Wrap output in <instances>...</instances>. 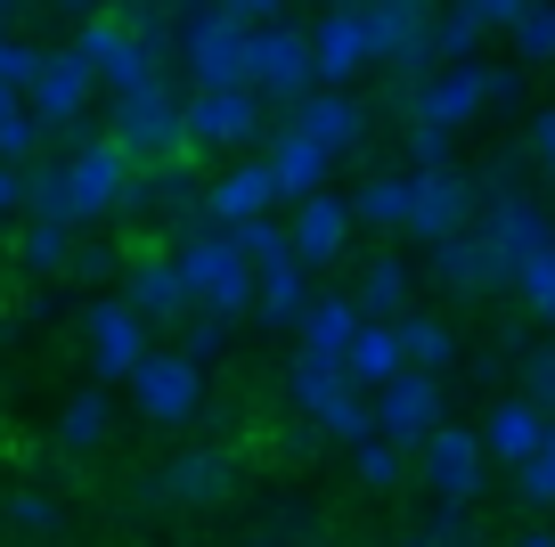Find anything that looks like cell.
<instances>
[{"instance_id":"cell-39","label":"cell","mask_w":555,"mask_h":547,"mask_svg":"<svg viewBox=\"0 0 555 547\" xmlns=\"http://www.w3.org/2000/svg\"><path fill=\"white\" fill-rule=\"evenodd\" d=\"M515 34V50L531 58V66H555V0H522V17L506 25Z\"/></svg>"},{"instance_id":"cell-5","label":"cell","mask_w":555,"mask_h":547,"mask_svg":"<svg viewBox=\"0 0 555 547\" xmlns=\"http://www.w3.org/2000/svg\"><path fill=\"white\" fill-rule=\"evenodd\" d=\"M172 41H180V58H189V82H245V50H254V25L245 17L196 0L189 17L172 25Z\"/></svg>"},{"instance_id":"cell-43","label":"cell","mask_w":555,"mask_h":547,"mask_svg":"<svg viewBox=\"0 0 555 547\" xmlns=\"http://www.w3.org/2000/svg\"><path fill=\"white\" fill-rule=\"evenodd\" d=\"M34 66H41V50H34V41H25V34H0V82H9V90H25V82H34Z\"/></svg>"},{"instance_id":"cell-40","label":"cell","mask_w":555,"mask_h":547,"mask_svg":"<svg viewBox=\"0 0 555 547\" xmlns=\"http://www.w3.org/2000/svg\"><path fill=\"white\" fill-rule=\"evenodd\" d=\"M311 425L327 433V442H367V433H376V417H367V393H351V384H344V393H335Z\"/></svg>"},{"instance_id":"cell-8","label":"cell","mask_w":555,"mask_h":547,"mask_svg":"<svg viewBox=\"0 0 555 547\" xmlns=\"http://www.w3.org/2000/svg\"><path fill=\"white\" fill-rule=\"evenodd\" d=\"M131 400H139V417H147V425H189L196 417V400H205V368H196L189 352H156V343H147V352H139V368L131 377Z\"/></svg>"},{"instance_id":"cell-28","label":"cell","mask_w":555,"mask_h":547,"mask_svg":"<svg viewBox=\"0 0 555 547\" xmlns=\"http://www.w3.org/2000/svg\"><path fill=\"white\" fill-rule=\"evenodd\" d=\"M351 205V229H384V238H400V221H409V171H384V180H367L360 196H344Z\"/></svg>"},{"instance_id":"cell-30","label":"cell","mask_w":555,"mask_h":547,"mask_svg":"<svg viewBox=\"0 0 555 547\" xmlns=\"http://www.w3.org/2000/svg\"><path fill=\"white\" fill-rule=\"evenodd\" d=\"M351 310H360V319H400V310H409V270H400L392 254L367 262V278L351 287Z\"/></svg>"},{"instance_id":"cell-32","label":"cell","mask_w":555,"mask_h":547,"mask_svg":"<svg viewBox=\"0 0 555 547\" xmlns=\"http://www.w3.org/2000/svg\"><path fill=\"white\" fill-rule=\"evenodd\" d=\"M41 123H34V106H25V90H9L0 82V164H34L41 155Z\"/></svg>"},{"instance_id":"cell-21","label":"cell","mask_w":555,"mask_h":547,"mask_svg":"<svg viewBox=\"0 0 555 547\" xmlns=\"http://www.w3.org/2000/svg\"><path fill=\"white\" fill-rule=\"evenodd\" d=\"M278 205V189H270V164H229L212 189H196V213H205L212 229H229V221H254V213H270Z\"/></svg>"},{"instance_id":"cell-42","label":"cell","mask_w":555,"mask_h":547,"mask_svg":"<svg viewBox=\"0 0 555 547\" xmlns=\"http://www.w3.org/2000/svg\"><path fill=\"white\" fill-rule=\"evenodd\" d=\"M515 491L531 498V507H555V425H547V442L515 466Z\"/></svg>"},{"instance_id":"cell-16","label":"cell","mask_w":555,"mask_h":547,"mask_svg":"<svg viewBox=\"0 0 555 547\" xmlns=\"http://www.w3.org/2000/svg\"><path fill=\"white\" fill-rule=\"evenodd\" d=\"M90 99H99V82H90V66H82V58H74V50H41L34 82H25V106H34V123H41V131H57V123L90 115Z\"/></svg>"},{"instance_id":"cell-12","label":"cell","mask_w":555,"mask_h":547,"mask_svg":"<svg viewBox=\"0 0 555 547\" xmlns=\"http://www.w3.org/2000/svg\"><path fill=\"white\" fill-rule=\"evenodd\" d=\"M409 99H416V123H434V131H466V123L490 106V66H482V58H457V66H434L425 82L409 90Z\"/></svg>"},{"instance_id":"cell-51","label":"cell","mask_w":555,"mask_h":547,"mask_svg":"<svg viewBox=\"0 0 555 547\" xmlns=\"http://www.w3.org/2000/svg\"><path fill=\"white\" fill-rule=\"evenodd\" d=\"M531 148H539V164H547V180H555V106L539 115V131H531Z\"/></svg>"},{"instance_id":"cell-34","label":"cell","mask_w":555,"mask_h":547,"mask_svg":"<svg viewBox=\"0 0 555 547\" xmlns=\"http://www.w3.org/2000/svg\"><path fill=\"white\" fill-rule=\"evenodd\" d=\"M425 41H434V66H457V58L482 50V17L457 0V9H441V17H434V34H425Z\"/></svg>"},{"instance_id":"cell-46","label":"cell","mask_w":555,"mask_h":547,"mask_svg":"<svg viewBox=\"0 0 555 547\" xmlns=\"http://www.w3.org/2000/svg\"><path fill=\"white\" fill-rule=\"evenodd\" d=\"M409 164H416V171H441V164H450V131L416 123V131H409Z\"/></svg>"},{"instance_id":"cell-41","label":"cell","mask_w":555,"mask_h":547,"mask_svg":"<svg viewBox=\"0 0 555 547\" xmlns=\"http://www.w3.org/2000/svg\"><path fill=\"white\" fill-rule=\"evenodd\" d=\"M229 327H237V319H221V310H189V319H180V352H189L196 368H205V359H221Z\"/></svg>"},{"instance_id":"cell-23","label":"cell","mask_w":555,"mask_h":547,"mask_svg":"<svg viewBox=\"0 0 555 547\" xmlns=\"http://www.w3.org/2000/svg\"><path fill=\"white\" fill-rule=\"evenodd\" d=\"M547 425H555V417L539 409V400H499V409H490L474 433H482V458H499V466H522L539 442H547Z\"/></svg>"},{"instance_id":"cell-52","label":"cell","mask_w":555,"mask_h":547,"mask_svg":"<svg viewBox=\"0 0 555 547\" xmlns=\"http://www.w3.org/2000/svg\"><path fill=\"white\" fill-rule=\"evenodd\" d=\"M57 9H66V17H90V9H106V0H57Z\"/></svg>"},{"instance_id":"cell-27","label":"cell","mask_w":555,"mask_h":547,"mask_svg":"<svg viewBox=\"0 0 555 547\" xmlns=\"http://www.w3.org/2000/svg\"><path fill=\"white\" fill-rule=\"evenodd\" d=\"M434 270L450 278L457 294H482V287H499V278H490L482 238H474V221H466V229H450V238H434Z\"/></svg>"},{"instance_id":"cell-9","label":"cell","mask_w":555,"mask_h":547,"mask_svg":"<svg viewBox=\"0 0 555 547\" xmlns=\"http://www.w3.org/2000/svg\"><path fill=\"white\" fill-rule=\"evenodd\" d=\"M474 238H482V254H490V278L506 287L522 254L555 245V221H547V205H531V196H515V189H490V205L474 213Z\"/></svg>"},{"instance_id":"cell-54","label":"cell","mask_w":555,"mask_h":547,"mask_svg":"<svg viewBox=\"0 0 555 547\" xmlns=\"http://www.w3.org/2000/svg\"><path fill=\"white\" fill-rule=\"evenodd\" d=\"M17 9H25V0H0V34H9V25H17Z\"/></svg>"},{"instance_id":"cell-31","label":"cell","mask_w":555,"mask_h":547,"mask_svg":"<svg viewBox=\"0 0 555 547\" xmlns=\"http://www.w3.org/2000/svg\"><path fill=\"white\" fill-rule=\"evenodd\" d=\"M392 343H400V368H425V377H441V359L457 352L441 319H409V310L392 319Z\"/></svg>"},{"instance_id":"cell-24","label":"cell","mask_w":555,"mask_h":547,"mask_svg":"<svg viewBox=\"0 0 555 547\" xmlns=\"http://www.w3.org/2000/svg\"><path fill=\"white\" fill-rule=\"evenodd\" d=\"M400 377V343H392V319H360L344 343V384L351 393H376V384Z\"/></svg>"},{"instance_id":"cell-20","label":"cell","mask_w":555,"mask_h":547,"mask_svg":"<svg viewBox=\"0 0 555 547\" xmlns=\"http://www.w3.org/2000/svg\"><path fill=\"white\" fill-rule=\"evenodd\" d=\"M122 303H131L147 327H180V319H189V287H180L172 254H139V262H122Z\"/></svg>"},{"instance_id":"cell-49","label":"cell","mask_w":555,"mask_h":547,"mask_svg":"<svg viewBox=\"0 0 555 547\" xmlns=\"http://www.w3.org/2000/svg\"><path fill=\"white\" fill-rule=\"evenodd\" d=\"M212 9H229V17H245V25H270V17H286V0H212Z\"/></svg>"},{"instance_id":"cell-6","label":"cell","mask_w":555,"mask_h":547,"mask_svg":"<svg viewBox=\"0 0 555 547\" xmlns=\"http://www.w3.org/2000/svg\"><path fill=\"white\" fill-rule=\"evenodd\" d=\"M66 205H74V229L106 221V213H122V196H131V155L115 148L106 131H90L82 148H66Z\"/></svg>"},{"instance_id":"cell-57","label":"cell","mask_w":555,"mask_h":547,"mask_svg":"<svg viewBox=\"0 0 555 547\" xmlns=\"http://www.w3.org/2000/svg\"><path fill=\"white\" fill-rule=\"evenodd\" d=\"M189 9H196V0H189Z\"/></svg>"},{"instance_id":"cell-7","label":"cell","mask_w":555,"mask_h":547,"mask_svg":"<svg viewBox=\"0 0 555 547\" xmlns=\"http://www.w3.org/2000/svg\"><path fill=\"white\" fill-rule=\"evenodd\" d=\"M261 131V99L245 82H189L180 99V148H245Z\"/></svg>"},{"instance_id":"cell-38","label":"cell","mask_w":555,"mask_h":547,"mask_svg":"<svg viewBox=\"0 0 555 547\" xmlns=\"http://www.w3.org/2000/svg\"><path fill=\"white\" fill-rule=\"evenodd\" d=\"M351 474L367 482V491H400V474H409V458H400L384 433H367V442H351Z\"/></svg>"},{"instance_id":"cell-2","label":"cell","mask_w":555,"mask_h":547,"mask_svg":"<svg viewBox=\"0 0 555 547\" xmlns=\"http://www.w3.org/2000/svg\"><path fill=\"white\" fill-rule=\"evenodd\" d=\"M106 139H115L131 164H172V155H189L180 148V99H172V82H139V90H115V115H106Z\"/></svg>"},{"instance_id":"cell-56","label":"cell","mask_w":555,"mask_h":547,"mask_svg":"<svg viewBox=\"0 0 555 547\" xmlns=\"http://www.w3.org/2000/svg\"><path fill=\"white\" fill-rule=\"evenodd\" d=\"M327 9H344V0H327Z\"/></svg>"},{"instance_id":"cell-11","label":"cell","mask_w":555,"mask_h":547,"mask_svg":"<svg viewBox=\"0 0 555 547\" xmlns=\"http://www.w3.org/2000/svg\"><path fill=\"white\" fill-rule=\"evenodd\" d=\"M367 417H376V433H384L392 449H416L425 433L441 425V377L400 368L392 384H376V393H367Z\"/></svg>"},{"instance_id":"cell-45","label":"cell","mask_w":555,"mask_h":547,"mask_svg":"<svg viewBox=\"0 0 555 547\" xmlns=\"http://www.w3.org/2000/svg\"><path fill=\"white\" fill-rule=\"evenodd\" d=\"M522 384H531L522 400H539V409L555 417V343H547V352H531V359H522Z\"/></svg>"},{"instance_id":"cell-26","label":"cell","mask_w":555,"mask_h":547,"mask_svg":"<svg viewBox=\"0 0 555 547\" xmlns=\"http://www.w3.org/2000/svg\"><path fill=\"white\" fill-rule=\"evenodd\" d=\"M351 327H360L351 294H311V303H302V319H295V335H302V352H327V359H344Z\"/></svg>"},{"instance_id":"cell-22","label":"cell","mask_w":555,"mask_h":547,"mask_svg":"<svg viewBox=\"0 0 555 547\" xmlns=\"http://www.w3.org/2000/svg\"><path fill=\"white\" fill-rule=\"evenodd\" d=\"M261 164H270V189L286 196V205H302V196H311V189H327V171H335V155L319 148V139H302L295 123H286V131L270 139V155H261Z\"/></svg>"},{"instance_id":"cell-47","label":"cell","mask_w":555,"mask_h":547,"mask_svg":"<svg viewBox=\"0 0 555 547\" xmlns=\"http://www.w3.org/2000/svg\"><path fill=\"white\" fill-rule=\"evenodd\" d=\"M66 270H74V278H122V262L106 254V245H74V254H66Z\"/></svg>"},{"instance_id":"cell-36","label":"cell","mask_w":555,"mask_h":547,"mask_svg":"<svg viewBox=\"0 0 555 547\" xmlns=\"http://www.w3.org/2000/svg\"><path fill=\"white\" fill-rule=\"evenodd\" d=\"M506 287H515L522 303H531V319H547V327H555V245H539V254H522Z\"/></svg>"},{"instance_id":"cell-37","label":"cell","mask_w":555,"mask_h":547,"mask_svg":"<svg viewBox=\"0 0 555 547\" xmlns=\"http://www.w3.org/2000/svg\"><path fill=\"white\" fill-rule=\"evenodd\" d=\"M229 245H237L245 270H261V262H286V221H270V213H254V221H229Z\"/></svg>"},{"instance_id":"cell-50","label":"cell","mask_w":555,"mask_h":547,"mask_svg":"<svg viewBox=\"0 0 555 547\" xmlns=\"http://www.w3.org/2000/svg\"><path fill=\"white\" fill-rule=\"evenodd\" d=\"M25 171L34 164H0V213H25Z\"/></svg>"},{"instance_id":"cell-4","label":"cell","mask_w":555,"mask_h":547,"mask_svg":"<svg viewBox=\"0 0 555 547\" xmlns=\"http://www.w3.org/2000/svg\"><path fill=\"white\" fill-rule=\"evenodd\" d=\"M311 82H319V74H311V34H302L295 17L254 25V50H245V90H254V99H270V106H295Z\"/></svg>"},{"instance_id":"cell-33","label":"cell","mask_w":555,"mask_h":547,"mask_svg":"<svg viewBox=\"0 0 555 547\" xmlns=\"http://www.w3.org/2000/svg\"><path fill=\"white\" fill-rule=\"evenodd\" d=\"M66 254H74V221H34V213H25V238H17V262H25V270L57 278V270H66Z\"/></svg>"},{"instance_id":"cell-15","label":"cell","mask_w":555,"mask_h":547,"mask_svg":"<svg viewBox=\"0 0 555 547\" xmlns=\"http://www.w3.org/2000/svg\"><path fill=\"white\" fill-rule=\"evenodd\" d=\"M466 221H474V189L450 164L441 171H409V221H400V238L434 245V238H450V229H466Z\"/></svg>"},{"instance_id":"cell-13","label":"cell","mask_w":555,"mask_h":547,"mask_svg":"<svg viewBox=\"0 0 555 547\" xmlns=\"http://www.w3.org/2000/svg\"><path fill=\"white\" fill-rule=\"evenodd\" d=\"M302 34H311V74H319V82H335V90H344L351 74H367V66H376V34H367L360 0L327 9V17H319V25H302Z\"/></svg>"},{"instance_id":"cell-18","label":"cell","mask_w":555,"mask_h":547,"mask_svg":"<svg viewBox=\"0 0 555 547\" xmlns=\"http://www.w3.org/2000/svg\"><path fill=\"white\" fill-rule=\"evenodd\" d=\"M286 123H295L302 139H319L327 155H351L367 139V115H360V99H344L335 82H311L295 106H286Z\"/></svg>"},{"instance_id":"cell-35","label":"cell","mask_w":555,"mask_h":547,"mask_svg":"<svg viewBox=\"0 0 555 547\" xmlns=\"http://www.w3.org/2000/svg\"><path fill=\"white\" fill-rule=\"evenodd\" d=\"M99 442H106V393H74L66 417H57V449L82 458V449H99Z\"/></svg>"},{"instance_id":"cell-29","label":"cell","mask_w":555,"mask_h":547,"mask_svg":"<svg viewBox=\"0 0 555 547\" xmlns=\"http://www.w3.org/2000/svg\"><path fill=\"white\" fill-rule=\"evenodd\" d=\"M286 393H295V409H302V417H319L335 393H344V359H327V352H295V368H286Z\"/></svg>"},{"instance_id":"cell-44","label":"cell","mask_w":555,"mask_h":547,"mask_svg":"<svg viewBox=\"0 0 555 547\" xmlns=\"http://www.w3.org/2000/svg\"><path fill=\"white\" fill-rule=\"evenodd\" d=\"M9 523H17V531H41V539H50V531H57V498L17 491V498H9Z\"/></svg>"},{"instance_id":"cell-14","label":"cell","mask_w":555,"mask_h":547,"mask_svg":"<svg viewBox=\"0 0 555 547\" xmlns=\"http://www.w3.org/2000/svg\"><path fill=\"white\" fill-rule=\"evenodd\" d=\"M82 335H90V368H99L106 384H122L139 368V352H147V319H139L122 294H99V303L82 310Z\"/></svg>"},{"instance_id":"cell-10","label":"cell","mask_w":555,"mask_h":547,"mask_svg":"<svg viewBox=\"0 0 555 547\" xmlns=\"http://www.w3.org/2000/svg\"><path fill=\"white\" fill-rule=\"evenodd\" d=\"M416 474H425V491H434V498H450V507H474V498H482V474H490L482 433L441 417V425L416 442Z\"/></svg>"},{"instance_id":"cell-19","label":"cell","mask_w":555,"mask_h":547,"mask_svg":"<svg viewBox=\"0 0 555 547\" xmlns=\"http://www.w3.org/2000/svg\"><path fill=\"white\" fill-rule=\"evenodd\" d=\"M229 491H237V458H229V449H189V458H172L156 474L164 507H221Z\"/></svg>"},{"instance_id":"cell-3","label":"cell","mask_w":555,"mask_h":547,"mask_svg":"<svg viewBox=\"0 0 555 547\" xmlns=\"http://www.w3.org/2000/svg\"><path fill=\"white\" fill-rule=\"evenodd\" d=\"M66 50L90 66V82H106V99H115V90L156 82V58H164V50H147V41H139L131 25L115 17V9H90V17L74 25V41H66Z\"/></svg>"},{"instance_id":"cell-48","label":"cell","mask_w":555,"mask_h":547,"mask_svg":"<svg viewBox=\"0 0 555 547\" xmlns=\"http://www.w3.org/2000/svg\"><path fill=\"white\" fill-rule=\"evenodd\" d=\"M474 17H482V34H506V25L522 17V0H466Z\"/></svg>"},{"instance_id":"cell-17","label":"cell","mask_w":555,"mask_h":547,"mask_svg":"<svg viewBox=\"0 0 555 547\" xmlns=\"http://www.w3.org/2000/svg\"><path fill=\"white\" fill-rule=\"evenodd\" d=\"M344 245H351V205H344V196H327V189H311L295 205V221H286V254H295L302 270H327Z\"/></svg>"},{"instance_id":"cell-1","label":"cell","mask_w":555,"mask_h":547,"mask_svg":"<svg viewBox=\"0 0 555 547\" xmlns=\"http://www.w3.org/2000/svg\"><path fill=\"white\" fill-rule=\"evenodd\" d=\"M172 270H180V287H189V310L245 319V303H254V270L237 262L229 229H212V221H189V238L172 245Z\"/></svg>"},{"instance_id":"cell-55","label":"cell","mask_w":555,"mask_h":547,"mask_svg":"<svg viewBox=\"0 0 555 547\" xmlns=\"http://www.w3.org/2000/svg\"><path fill=\"white\" fill-rule=\"evenodd\" d=\"M409 547H441V539H434V531H425V539H409Z\"/></svg>"},{"instance_id":"cell-53","label":"cell","mask_w":555,"mask_h":547,"mask_svg":"<svg viewBox=\"0 0 555 547\" xmlns=\"http://www.w3.org/2000/svg\"><path fill=\"white\" fill-rule=\"evenodd\" d=\"M515 547H555V531H522V539Z\"/></svg>"},{"instance_id":"cell-25","label":"cell","mask_w":555,"mask_h":547,"mask_svg":"<svg viewBox=\"0 0 555 547\" xmlns=\"http://www.w3.org/2000/svg\"><path fill=\"white\" fill-rule=\"evenodd\" d=\"M302 278H311V270H302L295 254H286V262H261V270H254V303H245V310H254L261 327H295L302 303H311V287H302Z\"/></svg>"}]
</instances>
